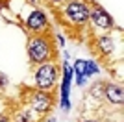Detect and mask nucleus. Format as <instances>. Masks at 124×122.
Instances as JSON below:
<instances>
[{
  "mask_svg": "<svg viewBox=\"0 0 124 122\" xmlns=\"http://www.w3.org/2000/svg\"><path fill=\"white\" fill-rule=\"evenodd\" d=\"M28 56H30L31 63H37V65L46 63L52 56L50 41L46 37H33V39H30L28 41Z\"/></svg>",
  "mask_w": 124,
  "mask_h": 122,
  "instance_id": "1",
  "label": "nucleus"
},
{
  "mask_svg": "<svg viewBox=\"0 0 124 122\" xmlns=\"http://www.w3.org/2000/svg\"><path fill=\"white\" fill-rule=\"evenodd\" d=\"M89 13H91V9L83 0H70L63 9L65 19L72 24H85L89 20Z\"/></svg>",
  "mask_w": 124,
  "mask_h": 122,
  "instance_id": "2",
  "label": "nucleus"
},
{
  "mask_svg": "<svg viewBox=\"0 0 124 122\" xmlns=\"http://www.w3.org/2000/svg\"><path fill=\"white\" fill-rule=\"evenodd\" d=\"M56 78H57V70L50 63H43L35 72V83L41 91H48L50 87H54Z\"/></svg>",
  "mask_w": 124,
  "mask_h": 122,
  "instance_id": "3",
  "label": "nucleus"
},
{
  "mask_svg": "<svg viewBox=\"0 0 124 122\" xmlns=\"http://www.w3.org/2000/svg\"><path fill=\"white\" fill-rule=\"evenodd\" d=\"M89 20H91L94 26H98V28H104V30L113 26V19H111V15H109L106 9L98 8V6L91 9V13H89Z\"/></svg>",
  "mask_w": 124,
  "mask_h": 122,
  "instance_id": "4",
  "label": "nucleus"
},
{
  "mask_svg": "<svg viewBox=\"0 0 124 122\" xmlns=\"http://www.w3.org/2000/svg\"><path fill=\"white\" fill-rule=\"evenodd\" d=\"M72 67L67 61L63 63V85H61V107L69 109V91H70V80H72Z\"/></svg>",
  "mask_w": 124,
  "mask_h": 122,
  "instance_id": "5",
  "label": "nucleus"
},
{
  "mask_svg": "<svg viewBox=\"0 0 124 122\" xmlns=\"http://www.w3.org/2000/svg\"><path fill=\"white\" fill-rule=\"evenodd\" d=\"M26 28L31 31H35V33H39L41 30H45L46 28V15H45V11L41 9H33L28 15V19H26Z\"/></svg>",
  "mask_w": 124,
  "mask_h": 122,
  "instance_id": "6",
  "label": "nucleus"
},
{
  "mask_svg": "<svg viewBox=\"0 0 124 122\" xmlns=\"http://www.w3.org/2000/svg\"><path fill=\"white\" fill-rule=\"evenodd\" d=\"M31 109H35L37 113H46L52 106V96L46 91H37L33 96H31Z\"/></svg>",
  "mask_w": 124,
  "mask_h": 122,
  "instance_id": "7",
  "label": "nucleus"
},
{
  "mask_svg": "<svg viewBox=\"0 0 124 122\" xmlns=\"http://www.w3.org/2000/svg\"><path fill=\"white\" fill-rule=\"evenodd\" d=\"M104 94H106L108 102H109V104H113V106H120L122 100H124L122 87L115 85V83H108V85H104Z\"/></svg>",
  "mask_w": 124,
  "mask_h": 122,
  "instance_id": "8",
  "label": "nucleus"
},
{
  "mask_svg": "<svg viewBox=\"0 0 124 122\" xmlns=\"http://www.w3.org/2000/svg\"><path fill=\"white\" fill-rule=\"evenodd\" d=\"M72 72L76 74V83L78 85H85V81H87V61L85 59H76L72 67Z\"/></svg>",
  "mask_w": 124,
  "mask_h": 122,
  "instance_id": "9",
  "label": "nucleus"
},
{
  "mask_svg": "<svg viewBox=\"0 0 124 122\" xmlns=\"http://www.w3.org/2000/svg\"><path fill=\"white\" fill-rule=\"evenodd\" d=\"M98 50L102 54H109V52L113 50V41L109 39V37H100L98 39Z\"/></svg>",
  "mask_w": 124,
  "mask_h": 122,
  "instance_id": "10",
  "label": "nucleus"
},
{
  "mask_svg": "<svg viewBox=\"0 0 124 122\" xmlns=\"http://www.w3.org/2000/svg\"><path fill=\"white\" fill-rule=\"evenodd\" d=\"M98 67H96V63L94 61H87V76H93V74H98Z\"/></svg>",
  "mask_w": 124,
  "mask_h": 122,
  "instance_id": "11",
  "label": "nucleus"
},
{
  "mask_svg": "<svg viewBox=\"0 0 124 122\" xmlns=\"http://www.w3.org/2000/svg\"><path fill=\"white\" fill-rule=\"evenodd\" d=\"M15 122H31V117H30V111L26 109V111H22L19 117H17V120Z\"/></svg>",
  "mask_w": 124,
  "mask_h": 122,
  "instance_id": "12",
  "label": "nucleus"
},
{
  "mask_svg": "<svg viewBox=\"0 0 124 122\" xmlns=\"http://www.w3.org/2000/svg\"><path fill=\"white\" fill-rule=\"evenodd\" d=\"M6 83H8V78L4 74H0V87H6Z\"/></svg>",
  "mask_w": 124,
  "mask_h": 122,
  "instance_id": "13",
  "label": "nucleus"
},
{
  "mask_svg": "<svg viewBox=\"0 0 124 122\" xmlns=\"http://www.w3.org/2000/svg\"><path fill=\"white\" fill-rule=\"evenodd\" d=\"M57 43H59V46L65 45V39H63V35H57Z\"/></svg>",
  "mask_w": 124,
  "mask_h": 122,
  "instance_id": "14",
  "label": "nucleus"
},
{
  "mask_svg": "<svg viewBox=\"0 0 124 122\" xmlns=\"http://www.w3.org/2000/svg\"><path fill=\"white\" fill-rule=\"evenodd\" d=\"M80 122H98V120H93V118H82Z\"/></svg>",
  "mask_w": 124,
  "mask_h": 122,
  "instance_id": "15",
  "label": "nucleus"
},
{
  "mask_svg": "<svg viewBox=\"0 0 124 122\" xmlns=\"http://www.w3.org/2000/svg\"><path fill=\"white\" fill-rule=\"evenodd\" d=\"M50 2H52V4H61L63 0H50Z\"/></svg>",
  "mask_w": 124,
  "mask_h": 122,
  "instance_id": "16",
  "label": "nucleus"
},
{
  "mask_svg": "<svg viewBox=\"0 0 124 122\" xmlns=\"http://www.w3.org/2000/svg\"><path fill=\"white\" fill-rule=\"evenodd\" d=\"M0 122H8V118H6V117H2V115H0Z\"/></svg>",
  "mask_w": 124,
  "mask_h": 122,
  "instance_id": "17",
  "label": "nucleus"
},
{
  "mask_svg": "<svg viewBox=\"0 0 124 122\" xmlns=\"http://www.w3.org/2000/svg\"><path fill=\"white\" fill-rule=\"evenodd\" d=\"M46 122H56V120H54V118H48V120Z\"/></svg>",
  "mask_w": 124,
  "mask_h": 122,
  "instance_id": "18",
  "label": "nucleus"
}]
</instances>
